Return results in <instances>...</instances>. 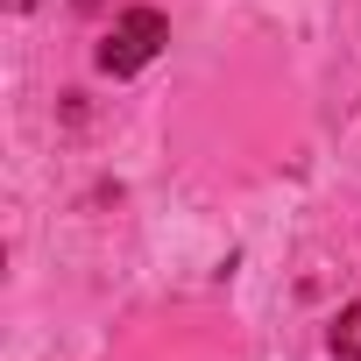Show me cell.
Returning <instances> with one entry per match:
<instances>
[{
  "label": "cell",
  "instance_id": "cell-1",
  "mask_svg": "<svg viewBox=\"0 0 361 361\" xmlns=\"http://www.w3.org/2000/svg\"><path fill=\"white\" fill-rule=\"evenodd\" d=\"M170 43V22L156 8H128L106 36H99V71L106 78H135L142 64H156V50Z\"/></svg>",
  "mask_w": 361,
  "mask_h": 361
},
{
  "label": "cell",
  "instance_id": "cell-2",
  "mask_svg": "<svg viewBox=\"0 0 361 361\" xmlns=\"http://www.w3.org/2000/svg\"><path fill=\"white\" fill-rule=\"evenodd\" d=\"M333 361H361V298L333 319Z\"/></svg>",
  "mask_w": 361,
  "mask_h": 361
},
{
  "label": "cell",
  "instance_id": "cell-4",
  "mask_svg": "<svg viewBox=\"0 0 361 361\" xmlns=\"http://www.w3.org/2000/svg\"><path fill=\"white\" fill-rule=\"evenodd\" d=\"M8 8H15V15H22V8H36V0H8Z\"/></svg>",
  "mask_w": 361,
  "mask_h": 361
},
{
  "label": "cell",
  "instance_id": "cell-3",
  "mask_svg": "<svg viewBox=\"0 0 361 361\" xmlns=\"http://www.w3.org/2000/svg\"><path fill=\"white\" fill-rule=\"evenodd\" d=\"M78 8H85V15H92V8H106V0H78Z\"/></svg>",
  "mask_w": 361,
  "mask_h": 361
}]
</instances>
